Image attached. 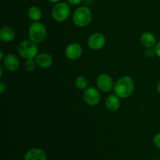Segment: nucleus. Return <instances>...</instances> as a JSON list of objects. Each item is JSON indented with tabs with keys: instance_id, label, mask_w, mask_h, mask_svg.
Here are the masks:
<instances>
[{
	"instance_id": "1",
	"label": "nucleus",
	"mask_w": 160,
	"mask_h": 160,
	"mask_svg": "<svg viewBox=\"0 0 160 160\" xmlns=\"http://www.w3.org/2000/svg\"><path fill=\"white\" fill-rule=\"evenodd\" d=\"M134 90V81L128 76L121 77L114 83L113 92L120 98H126L131 96Z\"/></svg>"
},
{
	"instance_id": "2",
	"label": "nucleus",
	"mask_w": 160,
	"mask_h": 160,
	"mask_svg": "<svg viewBox=\"0 0 160 160\" xmlns=\"http://www.w3.org/2000/svg\"><path fill=\"white\" fill-rule=\"evenodd\" d=\"M92 19V12L87 6H80L73 14V21L76 26L84 28L91 23Z\"/></svg>"
},
{
	"instance_id": "3",
	"label": "nucleus",
	"mask_w": 160,
	"mask_h": 160,
	"mask_svg": "<svg viewBox=\"0 0 160 160\" xmlns=\"http://www.w3.org/2000/svg\"><path fill=\"white\" fill-rule=\"evenodd\" d=\"M28 36L30 40L36 44L42 43L45 41L47 36L46 28L40 21H35L31 23L28 29Z\"/></svg>"
},
{
	"instance_id": "4",
	"label": "nucleus",
	"mask_w": 160,
	"mask_h": 160,
	"mask_svg": "<svg viewBox=\"0 0 160 160\" xmlns=\"http://www.w3.org/2000/svg\"><path fill=\"white\" fill-rule=\"evenodd\" d=\"M17 52L20 57L24 59H35L38 56V49L37 44L31 40H24L21 42L17 48Z\"/></svg>"
},
{
	"instance_id": "5",
	"label": "nucleus",
	"mask_w": 160,
	"mask_h": 160,
	"mask_svg": "<svg viewBox=\"0 0 160 160\" xmlns=\"http://www.w3.org/2000/svg\"><path fill=\"white\" fill-rule=\"evenodd\" d=\"M70 13V8L69 3L59 2L56 3L52 9V16L57 22H63L68 19Z\"/></svg>"
},
{
	"instance_id": "6",
	"label": "nucleus",
	"mask_w": 160,
	"mask_h": 160,
	"mask_svg": "<svg viewBox=\"0 0 160 160\" xmlns=\"http://www.w3.org/2000/svg\"><path fill=\"white\" fill-rule=\"evenodd\" d=\"M84 102L86 104L90 106H95L98 104L101 99V95L99 91L93 87H88L84 90L83 95Z\"/></svg>"
},
{
	"instance_id": "7",
	"label": "nucleus",
	"mask_w": 160,
	"mask_h": 160,
	"mask_svg": "<svg viewBox=\"0 0 160 160\" xmlns=\"http://www.w3.org/2000/svg\"><path fill=\"white\" fill-rule=\"evenodd\" d=\"M106 42V37L102 33H94L89 36L88 45L92 50H100L105 46Z\"/></svg>"
},
{
	"instance_id": "8",
	"label": "nucleus",
	"mask_w": 160,
	"mask_h": 160,
	"mask_svg": "<svg viewBox=\"0 0 160 160\" xmlns=\"http://www.w3.org/2000/svg\"><path fill=\"white\" fill-rule=\"evenodd\" d=\"M98 88L102 92H109L113 89L114 83L112 78L106 73H102L98 77L96 80Z\"/></svg>"
},
{
	"instance_id": "9",
	"label": "nucleus",
	"mask_w": 160,
	"mask_h": 160,
	"mask_svg": "<svg viewBox=\"0 0 160 160\" xmlns=\"http://www.w3.org/2000/svg\"><path fill=\"white\" fill-rule=\"evenodd\" d=\"M65 55L70 60H76L82 55V47L76 42L69 44L66 47Z\"/></svg>"
},
{
	"instance_id": "10",
	"label": "nucleus",
	"mask_w": 160,
	"mask_h": 160,
	"mask_svg": "<svg viewBox=\"0 0 160 160\" xmlns=\"http://www.w3.org/2000/svg\"><path fill=\"white\" fill-rule=\"evenodd\" d=\"M23 160H47V155L42 148H32L27 151Z\"/></svg>"
},
{
	"instance_id": "11",
	"label": "nucleus",
	"mask_w": 160,
	"mask_h": 160,
	"mask_svg": "<svg viewBox=\"0 0 160 160\" xmlns=\"http://www.w3.org/2000/svg\"><path fill=\"white\" fill-rule=\"evenodd\" d=\"M2 62L5 68L11 72L17 70L20 67V62H19L18 58L13 54L6 55Z\"/></svg>"
},
{
	"instance_id": "12",
	"label": "nucleus",
	"mask_w": 160,
	"mask_h": 160,
	"mask_svg": "<svg viewBox=\"0 0 160 160\" xmlns=\"http://www.w3.org/2000/svg\"><path fill=\"white\" fill-rule=\"evenodd\" d=\"M35 61L37 62V65L42 69H48L52 65L53 59L52 57L48 53H40L38 54L36 56Z\"/></svg>"
},
{
	"instance_id": "13",
	"label": "nucleus",
	"mask_w": 160,
	"mask_h": 160,
	"mask_svg": "<svg viewBox=\"0 0 160 160\" xmlns=\"http://www.w3.org/2000/svg\"><path fill=\"white\" fill-rule=\"evenodd\" d=\"M120 98L117 95H111L106 98V107L109 112H116L120 107Z\"/></svg>"
},
{
	"instance_id": "14",
	"label": "nucleus",
	"mask_w": 160,
	"mask_h": 160,
	"mask_svg": "<svg viewBox=\"0 0 160 160\" xmlns=\"http://www.w3.org/2000/svg\"><path fill=\"white\" fill-rule=\"evenodd\" d=\"M141 43L145 48H154L157 42H156V36L152 33L146 31L141 36Z\"/></svg>"
},
{
	"instance_id": "15",
	"label": "nucleus",
	"mask_w": 160,
	"mask_h": 160,
	"mask_svg": "<svg viewBox=\"0 0 160 160\" xmlns=\"http://www.w3.org/2000/svg\"><path fill=\"white\" fill-rule=\"evenodd\" d=\"M15 38V32L10 27L5 26L0 30V39L4 42H10Z\"/></svg>"
},
{
	"instance_id": "16",
	"label": "nucleus",
	"mask_w": 160,
	"mask_h": 160,
	"mask_svg": "<svg viewBox=\"0 0 160 160\" xmlns=\"http://www.w3.org/2000/svg\"><path fill=\"white\" fill-rule=\"evenodd\" d=\"M28 15L30 20L34 22L39 21L42 19V9L37 6H32L29 8L28 11Z\"/></svg>"
},
{
	"instance_id": "17",
	"label": "nucleus",
	"mask_w": 160,
	"mask_h": 160,
	"mask_svg": "<svg viewBox=\"0 0 160 160\" xmlns=\"http://www.w3.org/2000/svg\"><path fill=\"white\" fill-rule=\"evenodd\" d=\"M74 84L76 86L77 88L80 89V90H85L87 89L88 85V79L84 76H79L75 79Z\"/></svg>"
},
{
	"instance_id": "18",
	"label": "nucleus",
	"mask_w": 160,
	"mask_h": 160,
	"mask_svg": "<svg viewBox=\"0 0 160 160\" xmlns=\"http://www.w3.org/2000/svg\"><path fill=\"white\" fill-rule=\"evenodd\" d=\"M36 66H38L37 62L34 59H27L24 63V67L28 71H33L35 69Z\"/></svg>"
},
{
	"instance_id": "19",
	"label": "nucleus",
	"mask_w": 160,
	"mask_h": 160,
	"mask_svg": "<svg viewBox=\"0 0 160 160\" xmlns=\"http://www.w3.org/2000/svg\"><path fill=\"white\" fill-rule=\"evenodd\" d=\"M144 55L148 58L156 56V52H155L154 48H145V51H144Z\"/></svg>"
},
{
	"instance_id": "20",
	"label": "nucleus",
	"mask_w": 160,
	"mask_h": 160,
	"mask_svg": "<svg viewBox=\"0 0 160 160\" xmlns=\"http://www.w3.org/2000/svg\"><path fill=\"white\" fill-rule=\"evenodd\" d=\"M153 144L157 148L160 149V133H158L153 138Z\"/></svg>"
},
{
	"instance_id": "21",
	"label": "nucleus",
	"mask_w": 160,
	"mask_h": 160,
	"mask_svg": "<svg viewBox=\"0 0 160 160\" xmlns=\"http://www.w3.org/2000/svg\"><path fill=\"white\" fill-rule=\"evenodd\" d=\"M155 52H156V55L158 56V57L160 58V41L159 42L156 43V45H155L154 47Z\"/></svg>"
},
{
	"instance_id": "22",
	"label": "nucleus",
	"mask_w": 160,
	"mask_h": 160,
	"mask_svg": "<svg viewBox=\"0 0 160 160\" xmlns=\"http://www.w3.org/2000/svg\"><path fill=\"white\" fill-rule=\"evenodd\" d=\"M68 3L70 5H73V6H77V5H79L83 0H67Z\"/></svg>"
},
{
	"instance_id": "23",
	"label": "nucleus",
	"mask_w": 160,
	"mask_h": 160,
	"mask_svg": "<svg viewBox=\"0 0 160 160\" xmlns=\"http://www.w3.org/2000/svg\"><path fill=\"white\" fill-rule=\"evenodd\" d=\"M5 84L3 82L0 83V92H1V94L4 93V89H5Z\"/></svg>"
},
{
	"instance_id": "24",
	"label": "nucleus",
	"mask_w": 160,
	"mask_h": 160,
	"mask_svg": "<svg viewBox=\"0 0 160 160\" xmlns=\"http://www.w3.org/2000/svg\"><path fill=\"white\" fill-rule=\"evenodd\" d=\"M5 56H6L4 55V52H3L2 51L0 52V59H1V60H3V59H4Z\"/></svg>"
},
{
	"instance_id": "25",
	"label": "nucleus",
	"mask_w": 160,
	"mask_h": 160,
	"mask_svg": "<svg viewBox=\"0 0 160 160\" xmlns=\"http://www.w3.org/2000/svg\"><path fill=\"white\" fill-rule=\"evenodd\" d=\"M156 88H157L158 92H159V93H160V80L159 81V82H158L157 86H156Z\"/></svg>"
},
{
	"instance_id": "26",
	"label": "nucleus",
	"mask_w": 160,
	"mask_h": 160,
	"mask_svg": "<svg viewBox=\"0 0 160 160\" xmlns=\"http://www.w3.org/2000/svg\"><path fill=\"white\" fill-rule=\"evenodd\" d=\"M48 1H49L50 2H52V3H57L59 2L60 0H48Z\"/></svg>"
},
{
	"instance_id": "27",
	"label": "nucleus",
	"mask_w": 160,
	"mask_h": 160,
	"mask_svg": "<svg viewBox=\"0 0 160 160\" xmlns=\"http://www.w3.org/2000/svg\"><path fill=\"white\" fill-rule=\"evenodd\" d=\"M0 70H1V73H0V77H1V78H2V73H3L2 67H0Z\"/></svg>"
}]
</instances>
